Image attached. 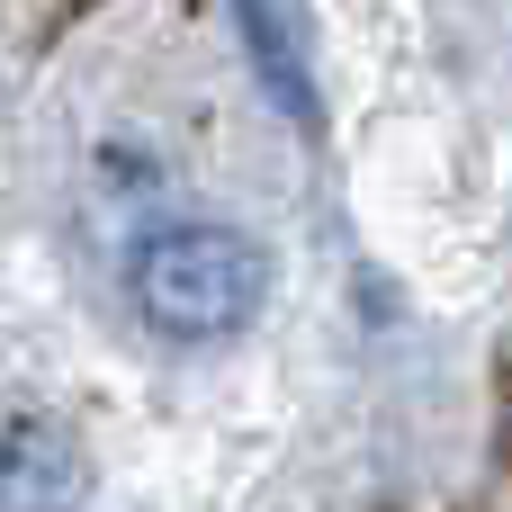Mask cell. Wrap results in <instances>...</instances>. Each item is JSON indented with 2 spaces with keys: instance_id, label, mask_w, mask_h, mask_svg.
Returning <instances> with one entry per match:
<instances>
[{
  "instance_id": "obj_1",
  "label": "cell",
  "mask_w": 512,
  "mask_h": 512,
  "mask_svg": "<svg viewBox=\"0 0 512 512\" xmlns=\"http://www.w3.org/2000/svg\"><path fill=\"white\" fill-rule=\"evenodd\" d=\"M270 288V261L252 234L198 216V225H162L135 243V270H126V297L135 315L162 333V342H225L234 324H252Z\"/></svg>"
},
{
  "instance_id": "obj_2",
  "label": "cell",
  "mask_w": 512,
  "mask_h": 512,
  "mask_svg": "<svg viewBox=\"0 0 512 512\" xmlns=\"http://www.w3.org/2000/svg\"><path fill=\"white\" fill-rule=\"evenodd\" d=\"M234 9H243V54L270 81V99L297 126H315V72H306V18H297V0H234Z\"/></svg>"
},
{
  "instance_id": "obj_3",
  "label": "cell",
  "mask_w": 512,
  "mask_h": 512,
  "mask_svg": "<svg viewBox=\"0 0 512 512\" xmlns=\"http://www.w3.org/2000/svg\"><path fill=\"white\" fill-rule=\"evenodd\" d=\"M72 486H81V468L54 432H36V423L0 432V512H54Z\"/></svg>"
}]
</instances>
